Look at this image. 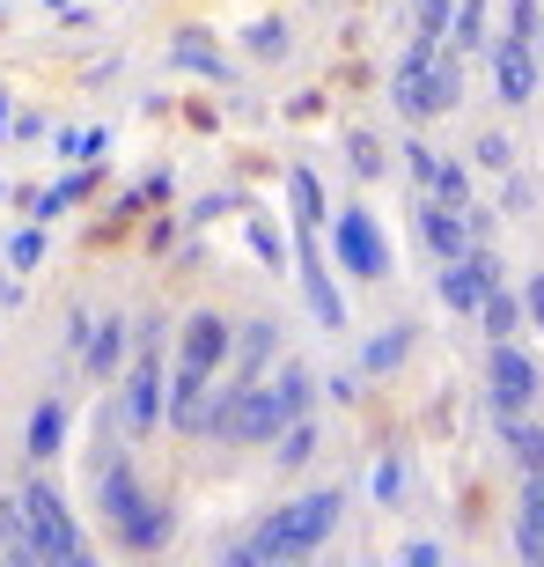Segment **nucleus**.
<instances>
[{
    "mask_svg": "<svg viewBox=\"0 0 544 567\" xmlns=\"http://www.w3.org/2000/svg\"><path fill=\"white\" fill-rule=\"evenodd\" d=\"M338 516H346V502H338V486H310V494H294V502L265 508L243 538L229 546L236 567H287V560H310V553L332 546Z\"/></svg>",
    "mask_w": 544,
    "mask_h": 567,
    "instance_id": "f257e3e1",
    "label": "nucleus"
},
{
    "mask_svg": "<svg viewBox=\"0 0 544 567\" xmlns=\"http://www.w3.org/2000/svg\"><path fill=\"white\" fill-rule=\"evenodd\" d=\"M8 508H15V530H22V567H30V560L82 567L88 560V530H82V516L66 508L60 486L44 480V464H30V480H15Z\"/></svg>",
    "mask_w": 544,
    "mask_h": 567,
    "instance_id": "f03ea898",
    "label": "nucleus"
},
{
    "mask_svg": "<svg viewBox=\"0 0 544 567\" xmlns=\"http://www.w3.org/2000/svg\"><path fill=\"white\" fill-rule=\"evenodd\" d=\"M111 399H118V421H126L133 442H155V427L169 421V361H163V347H133L126 377L111 383Z\"/></svg>",
    "mask_w": 544,
    "mask_h": 567,
    "instance_id": "7ed1b4c3",
    "label": "nucleus"
},
{
    "mask_svg": "<svg viewBox=\"0 0 544 567\" xmlns=\"http://www.w3.org/2000/svg\"><path fill=\"white\" fill-rule=\"evenodd\" d=\"M287 399L272 391V377L258 383H236L229 377V405H221V427H213V442H229V450H272V435L287 427Z\"/></svg>",
    "mask_w": 544,
    "mask_h": 567,
    "instance_id": "20e7f679",
    "label": "nucleus"
},
{
    "mask_svg": "<svg viewBox=\"0 0 544 567\" xmlns=\"http://www.w3.org/2000/svg\"><path fill=\"white\" fill-rule=\"evenodd\" d=\"M221 405H229V377H207V369H169V435L185 442H213V427H221Z\"/></svg>",
    "mask_w": 544,
    "mask_h": 567,
    "instance_id": "39448f33",
    "label": "nucleus"
},
{
    "mask_svg": "<svg viewBox=\"0 0 544 567\" xmlns=\"http://www.w3.org/2000/svg\"><path fill=\"white\" fill-rule=\"evenodd\" d=\"M485 405H493V413H530V405H544V361L530 354L523 339H493V347H485Z\"/></svg>",
    "mask_w": 544,
    "mask_h": 567,
    "instance_id": "423d86ee",
    "label": "nucleus"
},
{
    "mask_svg": "<svg viewBox=\"0 0 544 567\" xmlns=\"http://www.w3.org/2000/svg\"><path fill=\"white\" fill-rule=\"evenodd\" d=\"M332 266L354 280H390V236H383V221L360 199L332 214Z\"/></svg>",
    "mask_w": 544,
    "mask_h": 567,
    "instance_id": "0eeeda50",
    "label": "nucleus"
},
{
    "mask_svg": "<svg viewBox=\"0 0 544 567\" xmlns=\"http://www.w3.org/2000/svg\"><path fill=\"white\" fill-rule=\"evenodd\" d=\"M405 177H412V192H427V199H449V207H463V199H479V177H471V163H457V155H441L427 133H405Z\"/></svg>",
    "mask_w": 544,
    "mask_h": 567,
    "instance_id": "6e6552de",
    "label": "nucleus"
},
{
    "mask_svg": "<svg viewBox=\"0 0 544 567\" xmlns=\"http://www.w3.org/2000/svg\"><path fill=\"white\" fill-rule=\"evenodd\" d=\"M485 60H493V104L523 118V111L537 104V89H544V52H537V38H508V30H501Z\"/></svg>",
    "mask_w": 544,
    "mask_h": 567,
    "instance_id": "1a4fd4ad",
    "label": "nucleus"
},
{
    "mask_svg": "<svg viewBox=\"0 0 544 567\" xmlns=\"http://www.w3.org/2000/svg\"><path fill=\"white\" fill-rule=\"evenodd\" d=\"M169 347H177V361H185V369L229 377V354H236V317H229V310H213V302H199L191 317H177Z\"/></svg>",
    "mask_w": 544,
    "mask_h": 567,
    "instance_id": "9d476101",
    "label": "nucleus"
},
{
    "mask_svg": "<svg viewBox=\"0 0 544 567\" xmlns=\"http://www.w3.org/2000/svg\"><path fill=\"white\" fill-rule=\"evenodd\" d=\"M177 524H185V516H177L169 494H140V502L111 524V546L126 553V560H147V553H163L169 538H177Z\"/></svg>",
    "mask_w": 544,
    "mask_h": 567,
    "instance_id": "9b49d317",
    "label": "nucleus"
},
{
    "mask_svg": "<svg viewBox=\"0 0 544 567\" xmlns=\"http://www.w3.org/2000/svg\"><path fill=\"white\" fill-rule=\"evenodd\" d=\"M287 354V324L272 310H258V317H236V354H229V377L236 383H258V377H272V361Z\"/></svg>",
    "mask_w": 544,
    "mask_h": 567,
    "instance_id": "f8f14e48",
    "label": "nucleus"
},
{
    "mask_svg": "<svg viewBox=\"0 0 544 567\" xmlns=\"http://www.w3.org/2000/svg\"><path fill=\"white\" fill-rule=\"evenodd\" d=\"M412 236H419V251L435 258V266H449V258L471 251V221H463V207L427 199V192H412Z\"/></svg>",
    "mask_w": 544,
    "mask_h": 567,
    "instance_id": "ddd939ff",
    "label": "nucleus"
},
{
    "mask_svg": "<svg viewBox=\"0 0 544 567\" xmlns=\"http://www.w3.org/2000/svg\"><path fill=\"white\" fill-rule=\"evenodd\" d=\"M126 361H133V317L104 310V317H96V332H88V347H82V377L111 391V383L126 377Z\"/></svg>",
    "mask_w": 544,
    "mask_h": 567,
    "instance_id": "4468645a",
    "label": "nucleus"
},
{
    "mask_svg": "<svg viewBox=\"0 0 544 567\" xmlns=\"http://www.w3.org/2000/svg\"><path fill=\"white\" fill-rule=\"evenodd\" d=\"M294 280H302V295H310L316 324H324V332H346V295L332 288V258L316 251V236H302V251H294Z\"/></svg>",
    "mask_w": 544,
    "mask_h": 567,
    "instance_id": "2eb2a0df",
    "label": "nucleus"
},
{
    "mask_svg": "<svg viewBox=\"0 0 544 567\" xmlns=\"http://www.w3.org/2000/svg\"><path fill=\"white\" fill-rule=\"evenodd\" d=\"M66 421H74V413H66V391H38V405L22 413V457L52 464L66 450Z\"/></svg>",
    "mask_w": 544,
    "mask_h": 567,
    "instance_id": "dca6fc26",
    "label": "nucleus"
},
{
    "mask_svg": "<svg viewBox=\"0 0 544 567\" xmlns=\"http://www.w3.org/2000/svg\"><path fill=\"white\" fill-rule=\"evenodd\" d=\"M493 442H501L508 472H544V405H530V413H493Z\"/></svg>",
    "mask_w": 544,
    "mask_h": 567,
    "instance_id": "f3484780",
    "label": "nucleus"
},
{
    "mask_svg": "<svg viewBox=\"0 0 544 567\" xmlns=\"http://www.w3.org/2000/svg\"><path fill=\"white\" fill-rule=\"evenodd\" d=\"M412 347H419V324H412V317H398V324L368 332V339H360V377H398L405 361H412Z\"/></svg>",
    "mask_w": 544,
    "mask_h": 567,
    "instance_id": "a211bd4d",
    "label": "nucleus"
},
{
    "mask_svg": "<svg viewBox=\"0 0 544 567\" xmlns=\"http://www.w3.org/2000/svg\"><path fill=\"white\" fill-rule=\"evenodd\" d=\"M88 185H96V169H66V177H52V185H38V192H22V214H30V221H60L66 207H82L88 199Z\"/></svg>",
    "mask_w": 544,
    "mask_h": 567,
    "instance_id": "6ab92c4d",
    "label": "nucleus"
},
{
    "mask_svg": "<svg viewBox=\"0 0 544 567\" xmlns=\"http://www.w3.org/2000/svg\"><path fill=\"white\" fill-rule=\"evenodd\" d=\"M493 22H501V8H493V0H457L449 52H457V60H485V52H493Z\"/></svg>",
    "mask_w": 544,
    "mask_h": 567,
    "instance_id": "aec40b11",
    "label": "nucleus"
},
{
    "mask_svg": "<svg viewBox=\"0 0 544 567\" xmlns=\"http://www.w3.org/2000/svg\"><path fill=\"white\" fill-rule=\"evenodd\" d=\"M316 450H324V427H316V413H294L280 435H272V472H310L316 464Z\"/></svg>",
    "mask_w": 544,
    "mask_h": 567,
    "instance_id": "412c9836",
    "label": "nucleus"
},
{
    "mask_svg": "<svg viewBox=\"0 0 544 567\" xmlns=\"http://www.w3.org/2000/svg\"><path fill=\"white\" fill-rule=\"evenodd\" d=\"M169 60L185 66V74H199V82H229V52H221L207 30H177V38H169Z\"/></svg>",
    "mask_w": 544,
    "mask_h": 567,
    "instance_id": "4be33fe9",
    "label": "nucleus"
},
{
    "mask_svg": "<svg viewBox=\"0 0 544 567\" xmlns=\"http://www.w3.org/2000/svg\"><path fill=\"white\" fill-rule=\"evenodd\" d=\"M479 324H485L493 339H523V332H530L523 288H508V280H493V288H485V302H479Z\"/></svg>",
    "mask_w": 544,
    "mask_h": 567,
    "instance_id": "5701e85b",
    "label": "nucleus"
},
{
    "mask_svg": "<svg viewBox=\"0 0 544 567\" xmlns=\"http://www.w3.org/2000/svg\"><path fill=\"white\" fill-rule=\"evenodd\" d=\"M287 207H294V229H302V236H316L324 221H332V207H324V185H316L310 163L287 169Z\"/></svg>",
    "mask_w": 544,
    "mask_h": 567,
    "instance_id": "b1692460",
    "label": "nucleus"
},
{
    "mask_svg": "<svg viewBox=\"0 0 544 567\" xmlns=\"http://www.w3.org/2000/svg\"><path fill=\"white\" fill-rule=\"evenodd\" d=\"M493 207H501V221H530V214H544V185H537V169L515 163V169L501 177V199H493Z\"/></svg>",
    "mask_w": 544,
    "mask_h": 567,
    "instance_id": "393cba45",
    "label": "nucleus"
},
{
    "mask_svg": "<svg viewBox=\"0 0 544 567\" xmlns=\"http://www.w3.org/2000/svg\"><path fill=\"white\" fill-rule=\"evenodd\" d=\"M346 169H354L360 185L390 177V141H383V133H368V126H354V133H346Z\"/></svg>",
    "mask_w": 544,
    "mask_h": 567,
    "instance_id": "a878e982",
    "label": "nucleus"
},
{
    "mask_svg": "<svg viewBox=\"0 0 544 567\" xmlns=\"http://www.w3.org/2000/svg\"><path fill=\"white\" fill-rule=\"evenodd\" d=\"M515 163H523V141L508 126H485L479 141H471V169H485V177H508Z\"/></svg>",
    "mask_w": 544,
    "mask_h": 567,
    "instance_id": "bb28decb",
    "label": "nucleus"
},
{
    "mask_svg": "<svg viewBox=\"0 0 544 567\" xmlns=\"http://www.w3.org/2000/svg\"><path fill=\"white\" fill-rule=\"evenodd\" d=\"M52 147H60L66 163H82V169H104L111 126H60V133H52Z\"/></svg>",
    "mask_w": 544,
    "mask_h": 567,
    "instance_id": "cd10ccee",
    "label": "nucleus"
},
{
    "mask_svg": "<svg viewBox=\"0 0 544 567\" xmlns=\"http://www.w3.org/2000/svg\"><path fill=\"white\" fill-rule=\"evenodd\" d=\"M243 52H251V60H287V52H294L287 16H258L251 30H243Z\"/></svg>",
    "mask_w": 544,
    "mask_h": 567,
    "instance_id": "c85d7f7f",
    "label": "nucleus"
},
{
    "mask_svg": "<svg viewBox=\"0 0 544 567\" xmlns=\"http://www.w3.org/2000/svg\"><path fill=\"white\" fill-rule=\"evenodd\" d=\"M405 494H412V457L390 450V457H376V502L383 508H405Z\"/></svg>",
    "mask_w": 544,
    "mask_h": 567,
    "instance_id": "c756f323",
    "label": "nucleus"
},
{
    "mask_svg": "<svg viewBox=\"0 0 544 567\" xmlns=\"http://www.w3.org/2000/svg\"><path fill=\"white\" fill-rule=\"evenodd\" d=\"M44 251H52V236H44V221H30V229H15V236H8V274H38V266H44Z\"/></svg>",
    "mask_w": 544,
    "mask_h": 567,
    "instance_id": "7c9ffc66",
    "label": "nucleus"
},
{
    "mask_svg": "<svg viewBox=\"0 0 544 567\" xmlns=\"http://www.w3.org/2000/svg\"><path fill=\"white\" fill-rule=\"evenodd\" d=\"M243 236H251V251L265 258L272 274H287V236L272 229V221H258V214H251V229H243Z\"/></svg>",
    "mask_w": 544,
    "mask_h": 567,
    "instance_id": "2f4dec72",
    "label": "nucleus"
},
{
    "mask_svg": "<svg viewBox=\"0 0 544 567\" xmlns=\"http://www.w3.org/2000/svg\"><path fill=\"white\" fill-rule=\"evenodd\" d=\"M508 553L530 560V567H544V530L530 524V516H508Z\"/></svg>",
    "mask_w": 544,
    "mask_h": 567,
    "instance_id": "473e14b6",
    "label": "nucleus"
},
{
    "mask_svg": "<svg viewBox=\"0 0 544 567\" xmlns=\"http://www.w3.org/2000/svg\"><path fill=\"white\" fill-rule=\"evenodd\" d=\"M501 30H508V38H537V30H544V0H508Z\"/></svg>",
    "mask_w": 544,
    "mask_h": 567,
    "instance_id": "72a5a7b5",
    "label": "nucleus"
},
{
    "mask_svg": "<svg viewBox=\"0 0 544 567\" xmlns=\"http://www.w3.org/2000/svg\"><path fill=\"white\" fill-rule=\"evenodd\" d=\"M515 516L544 530V472H515Z\"/></svg>",
    "mask_w": 544,
    "mask_h": 567,
    "instance_id": "f704fd0d",
    "label": "nucleus"
},
{
    "mask_svg": "<svg viewBox=\"0 0 544 567\" xmlns=\"http://www.w3.org/2000/svg\"><path fill=\"white\" fill-rule=\"evenodd\" d=\"M515 288H523V310H530V332H544V258L537 266H530L523 280H515Z\"/></svg>",
    "mask_w": 544,
    "mask_h": 567,
    "instance_id": "c9c22d12",
    "label": "nucleus"
},
{
    "mask_svg": "<svg viewBox=\"0 0 544 567\" xmlns=\"http://www.w3.org/2000/svg\"><path fill=\"white\" fill-rule=\"evenodd\" d=\"M88 332H96V310H88V302H74V310H66V354H74V361H82Z\"/></svg>",
    "mask_w": 544,
    "mask_h": 567,
    "instance_id": "e433bc0d",
    "label": "nucleus"
},
{
    "mask_svg": "<svg viewBox=\"0 0 544 567\" xmlns=\"http://www.w3.org/2000/svg\"><path fill=\"white\" fill-rule=\"evenodd\" d=\"M0 560L22 567V530H15V508H8V494H0Z\"/></svg>",
    "mask_w": 544,
    "mask_h": 567,
    "instance_id": "4c0bfd02",
    "label": "nucleus"
},
{
    "mask_svg": "<svg viewBox=\"0 0 544 567\" xmlns=\"http://www.w3.org/2000/svg\"><path fill=\"white\" fill-rule=\"evenodd\" d=\"M398 560H405V567H441V560H449V546H435V538H412Z\"/></svg>",
    "mask_w": 544,
    "mask_h": 567,
    "instance_id": "58836bf2",
    "label": "nucleus"
},
{
    "mask_svg": "<svg viewBox=\"0 0 544 567\" xmlns=\"http://www.w3.org/2000/svg\"><path fill=\"white\" fill-rule=\"evenodd\" d=\"M52 133V118L44 111H15V126H8V141H44Z\"/></svg>",
    "mask_w": 544,
    "mask_h": 567,
    "instance_id": "ea45409f",
    "label": "nucleus"
},
{
    "mask_svg": "<svg viewBox=\"0 0 544 567\" xmlns=\"http://www.w3.org/2000/svg\"><path fill=\"white\" fill-rule=\"evenodd\" d=\"M324 391H332V399H338V405H354V399H360V377H354V369H338V377H332V383H324Z\"/></svg>",
    "mask_w": 544,
    "mask_h": 567,
    "instance_id": "a19ab883",
    "label": "nucleus"
},
{
    "mask_svg": "<svg viewBox=\"0 0 544 567\" xmlns=\"http://www.w3.org/2000/svg\"><path fill=\"white\" fill-rule=\"evenodd\" d=\"M8 126H15V96L0 89V147H8Z\"/></svg>",
    "mask_w": 544,
    "mask_h": 567,
    "instance_id": "79ce46f5",
    "label": "nucleus"
},
{
    "mask_svg": "<svg viewBox=\"0 0 544 567\" xmlns=\"http://www.w3.org/2000/svg\"><path fill=\"white\" fill-rule=\"evenodd\" d=\"M0 310H15V274L0 280Z\"/></svg>",
    "mask_w": 544,
    "mask_h": 567,
    "instance_id": "37998d69",
    "label": "nucleus"
},
{
    "mask_svg": "<svg viewBox=\"0 0 544 567\" xmlns=\"http://www.w3.org/2000/svg\"><path fill=\"white\" fill-rule=\"evenodd\" d=\"M398 8H405V16H412V8H419V0H398Z\"/></svg>",
    "mask_w": 544,
    "mask_h": 567,
    "instance_id": "c03bdc74",
    "label": "nucleus"
}]
</instances>
